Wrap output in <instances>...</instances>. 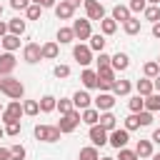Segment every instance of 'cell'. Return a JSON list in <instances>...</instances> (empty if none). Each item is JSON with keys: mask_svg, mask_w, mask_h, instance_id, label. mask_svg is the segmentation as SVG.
<instances>
[{"mask_svg": "<svg viewBox=\"0 0 160 160\" xmlns=\"http://www.w3.org/2000/svg\"><path fill=\"white\" fill-rule=\"evenodd\" d=\"M52 10H55V18H58V20H72V15H75V10H72L65 0L55 2V8H52Z\"/></svg>", "mask_w": 160, "mask_h": 160, "instance_id": "cell-17", "label": "cell"}, {"mask_svg": "<svg viewBox=\"0 0 160 160\" xmlns=\"http://www.w3.org/2000/svg\"><path fill=\"white\" fill-rule=\"evenodd\" d=\"M40 15H42V8L35 5V2H30L28 10H25V18H28V20H40Z\"/></svg>", "mask_w": 160, "mask_h": 160, "instance_id": "cell-39", "label": "cell"}, {"mask_svg": "<svg viewBox=\"0 0 160 160\" xmlns=\"http://www.w3.org/2000/svg\"><path fill=\"white\" fill-rule=\"evenodd\" d=\"M0 160H12L10 158V148H0Z\"/></svg>", "mask_w": 160, "mask_h": 160, "instance_id": "cell-50", "label": "cell"}, {"mask_svg": "<svg viewBox=\"0 0 160 160\" xmlns=\"http://www.w3.org/2000/svg\"><path fill=\"white\" fill-rule=\"evenodd\" d=\"M88 138H90V142H92L95 148H102V145H108V130H105V128H100V125H90V132H88Z\"/></svg>", "mask_w": 160, "mask_h": 160, "instance_id": "cell-12", "label": "cell"}, {"mask_svg": "<svg viewBox=\"0 0 160 160\" xmlns=\"http://www.w3.org/2000/svg\"><path fill=\"white\" fill-rule=\"evenodd\" d=\"M135 152H138L140 160H142V158H150V155H152V140H138V142H135Z\"/></svg>", "mask_w": 160, "mask_h": 160, "instance_id": "cell-27", "label": "cell"}, {"mask_svg": "<svg viewBox=\"0 0 160 160\" xmlns=\"http://www.w3.org/2000/svg\"><path fill=\"white\" fill-rule=\"evenodd\" d=\"M55 110H60V115L70 112V110H72V98H60L58 105H55Z\"/></svg>", "mask_w": 160, "mask_h": 160, "instance_id": "cell-41", "label": "cell"}, {"mask_svg": "<svg viewBox=\"0 0 160 160\" xmlns=\"http://www.w3.org/2000/svg\"><path fill=\"white\" fill-rule=\"evenodd\" d=\"M158 65H160V58H158Z\"/></svg>", "mask_w": 160, "mask_h": 160, "instance_id": "cell-62", "label": "cell"}, {"mask_svg": "<svg viewBox=\"0 0 160 160\" xmlns=\"http://www.w3.org/2000/svg\"><path fill=\"white\" fill-rule=\"evenodd\" d=\"M140 28H142V20H140V18H135V15H132L130 20H125V22H122L125 35H138V32H140Z\"/></svg>", "mask_w": 160, "mask_h": 160, "instance_id": "cell-24", "label": "cell"}, {"mask_svg": "<svg viewBox=\"0 0 160 160\" xmlns=\"http://www.w3.org/2000/svg\"><path fill=\"white\" fill-rule=\"evenodd\" d=\"M78 160H100V152H98L95 145H85V148H80Z\"/></svg>", "mask_w": 160, "mask_h": 160, "instance_id": "cell-30", "label": "cell"}, {"mask_svg": "<svg viewBox=\"0 0 160 160\" xmlns=\"http://www.w3.org/2000/svg\"><path fill=\"white\" fill-rule=\"evenodd\" d=\"M100 32H102V35H115V32H118V22H115L112 18H102V20H100Z\"/></svg>", "mask_w": 160, "mask_h": 160, "instance_id": "cell-31", "label": "cell"}, {"mask_svg": "<svg viewBox=\"0 0 160 160\" xmlns=\"http://www.w3.org/2000/svg\"><path fill=\"white\" fill-rule=\"evenodd\" d=\"M118 80V72L112 68H102L98 70V90L100 92H112V85Z\"/></svg>", "mask_w": 160, "mask_h": 160, "instance_id": "cell-4", "label": "cell"}, {"mask_svg": "<svg viewBox=\"0 0 160 160\" xmlns=\"http://www.w3.org/2000/svg\"><path fill=\"white\" fill-rule=\"evenodd\" d=\"M92 105H95L100 112H105V110H112V105H115V95H112V92H100V95L92 100Z\"/></svg>", "mask_w": 160, "mask_h": 160, "instance_id": "cell-15", "label": "cell"}, {"mask_svg": "<svg viewBox=\"0 0 160 160\" xmlns=\"http://www.w3.org/2000/svg\"><path fill=\"white\" fill-rule=\"evenodd\" d=\"M110 68H112L115 72H125V70L130 68V58H128L125 52H115V55H110Z\"/></svg>", "mask_w": 160, "mask_h": 160, "instance_id": "cell-13", "label": "cell"}, {"mask_svg": "<svg viewBox=\"0 0 160 160\" xmlns=\"http://www.w3.org/2000/svg\"><path fill=\"white\" fill-rule=\"evenodd\" d=\"M80 82H82L85 90H95V88H98V70L82 68V72H80Z\"/></svg>", "mask_w": 160, "mask_h": 160, "instance_id": "cell-14", "label": "cell"}, {"mask_svg": "<svg viewBox=\"0 0 160 160\" xmlns=\"http://www.w3.org/2000/svg\"><path fill=\"white\" fill-rule=\"evenodd\" d=\"M30 2H32V0H10V8H12V10H28Z\"/></svg>", "mask_w": 160, "mask_h": 160, "instance_id": "cell-48", "label": "cell"}, {"mask_svg": "<svg viewBox=\"0 0 160 160\" xmlns=\"http://www.w3.org/2000/svg\"><path fill=\"white\" fill-rule=\"evenodd\" d=\"M150 140H152L155 145H160V128H155V130H152V135H150Z\"/></svg>", "mask_w": 160, "mask_h": 160, "instance_id": "cell-51", "label": "cell"}, {"mask_svg": "<svg viewBox=\"0 0 160 160\" xmlns=\"http://www.w3.org/2000/svg\"><path fill=\"white\" fill-rule=\"evenodd\" d=\"M25 155H28L25 145H20V142L10 145V158H12V160H25Z\"/></svg>", "mask_w": 160, "mask_h": 160, "instance_id": "cell-38", "label": "cell"}, {"mask_svg": "<svg viewBox=\"0 0 160 160\" xmlns=\"http://www.w3.org/2000/svg\"><path fill=\"white\" fill-rule=\"evenodd\" d=\"M138 120H140V128H148V125H152L155 118H152L150 110H140V112H138Z\"/></svg>", "mask_w": 160, "mask_h": 160, "instance_id": "cell-44", "label": "cell"}, {"mask_svg": "<svg viewBox=\"0 0 160 160\" xmlns=\"http://www.w3.org/2000/svg\"><path fill=\"white\" fill-rule=\"evenodd\" d=\"M145 110L160 112V92H150V95L145 98Z\"/></svg>", "mask_w": 160, "mask_h": 160, "instance_id": "cell-34", "label": "cell"}, {"mask_svg": "<svg viewBox=\"0 0 160 160\" xmlns=\"http://www.w3.org/2000/svg\"><path fill=\"white\" fill-rule=\"evenodd\" d=\"M2 135H5V128H0V138H2Z\"/></svg>", "mask_w": 160, "mask_h": 160, "instance_id": "cell-59", "label": "cell"}, {"mask_svg": "<svg viewBox=\"0 0 160 160\" xmlns=\"http://www.w3.org/2000/svg\"><path fill=\"white\" fill-rule=\"evenodd\" d=\"M40 52H42V60H55V58L60 55V45H58L55 40L42 42V45H40Z\"/></svg>", "mask_w": 160, "mask_h": 160, "instance_id": "cell-18", "label": "cell"}, {"mask_svg": "<svg viewBox=\"0 0 160 160\" xmlns=\"http://www.w3.org/2000/svg\"><path fill=\"white\" fill-rule=\"evenodd\" d=\"M40 112V105H38V100H22V115H30V118H35Z\"/></svg>", "mask_w": 160, "mask_h": 160, "instance_id": "cell-36", "label": "cell"}, {"mask_svg": "<svg viewBox=\"0 0 160 160\" xmlns=\"http://www.w3.org/2000/svg\"><path fill=\"white\" fill-rule=\"evenodd\" d=\"M115 160H140V158H138V152H135V150L120 148V150H118V158H115Z\"/></svg>", "mask_w": 160, "mask_h": 160, "instance_id": "cell-45", "label": "cell"}, {"mask_svg": "<svg viewBox=\"0 0 160 160\" xmlns=\"http://www.w3.org/2000/svg\"><path fill=\"white\" fill-rule=\"evenodd\" d=\"M2 128H5V135H10V138H18V135H20V120H12V122H5Z\"/></svg>", "mask_w": 160, "mask_h": 160, "instance_id": "cell-42", "label": "cell"}, {"mask_svg": "<svg viewBox=\"0 0 160 160\" xmlns=\"http://www.w3.org/2000/svg\"><path fill=\"white\" fill-rule=\"evenodd\" d=\"M52 75L60 80V78H70V65H62V62H58L55 68H52Z\"/></svg>", "mask_w": 160, "mask_h": 160, "instance_id": "cell-43", "label": "cell"}, {"mask_svg": "<svg viewBox=\"0 0 160 160\" xmlns=\"http://www.w3.org/2000/svg\"><path fill=\"white\" fill-rule=\"evenodd\" d=\"M98 125H100V128H105V130L110 132V130H115V128H118V118H115L110 110H105V112H100V120H98Z\"/></svg>", "mask_w": 160, "mask_h": 160, "instance_id": "cell-21", "label": "cell"}, {"mask_svg": "<svg viewBox=\"0 0 160 160\" xmlns=\"http://www.w3.org/2000/svg\"><path fill=\"white\" fill-rule=\"evenodd\" d=\"M128 140H130V132H128L125 128H115V130H110V132H108V145H112L115 150L125 148V145H128Z\"/></svg>", "mask_w": 160, "mask_h": 160, "instance_id": "cell-7", "label": "cell"}, {"mask_svg": "<svg viewBox=\"0 0 160 160\" xmlns=\"http://www.w3.org/2000/svg\"><path fill=\"white\" fill-rule=\"evenodd\" d=\"M128 8H130V12H132V15H138V12H142V10L148 8V2H145V0H130V2H128Z\"/></svg>", "mask_w": 160, "mask_h": 160, "instance_id": "cell-47", "label": "cell"}, {"mask_svg": "<svg viewBox=\"0 0 160 160\" xmlns=\"http://www.w3.org/2000/svg\"><path fill=\"white\" fill-rule=\"evenodd\" d=\"M15 65H18L15 55H12V52H8V50H2V52H0V78H5V75H12Z\"/></svg>", "mask_w": 160, "mask_h": 160, "instance_id": "cell-11", "label": "cell"}, {"mask_svg": "<svg viewBox=\"0 0 160 160\" xmlns=\"http://www.w3.org/2000/svg\"><path fill=\"white\" fill-rule=\"evenodd\" d=\"M2 35H8V22H5V20H0V38H2Z\"/></svg>", "mask_w": 160, "mask_h": 160, "instance_id": "cell-55", "label": "cell"}, {"mask_svg": "<svg viewBox=\"0 0 160 160\" xmlns=\"http://www.w3.org/2000/svg\"><path fill=\"white\" fill-rule=\"evenodd\" d=\"M148 5H160V0H145Z\"/></svg>", "mask_w": 160, "mask_h": 160, "instance_id": "cell-56", "label": "cell"}, {"mask_svg": "<svg viewBox=\"0 0 160 160\" xmlns=\"http://www.w3.org/2000/svg\"><path fill=\"white\" fill-rule=\"evenodd\" d=\"M75 40V32L72 28H58V45H68Z\"/></svg>", "mask_w": 160, "mask_h": 160, "instance_id": "cell-32", "label": "cell"}, {"mask_svg": "<svg viewBox=\"0 0 160 160\" xmlns=\"http://www.w3.org/2000/svg\"><path fill=\"white\" fill-rule=\"evenodd\" d=\"M72 32H75V40H88L90 35H92V25H90V20L88 18H80V20H72Z\"/></svg>", "mask_w": 160, "mask_h": 160, "instance_id": "cell-6", "label": "cell"}, {"mask_svg": "<svg viewBox=\"0 0 160 160\" xmlns=\"http://www.w3.org/2000/svg\"><path fill=\"white\" fill-rule=\"evenodd\" d=\"M82 8H85V18L92 22V20H102L105 18V8H102V2L100 0H82Z\"/></svg>", "mask_w": 160, "mask_h": 160, "instance_id": "cell-5", "label": "cell"}, {"mask_svg": "<svg viewBox=\"0 0 160 160\" xmlns=\"http://www.w3.org/2000/svg\"><path fill=\"white\" fill-rule=\"evenodd\" d=\"M0 112H2V105H0Z\"/></svg>", "mask_w": 160, "mask_h": 160, "instance_id": "cell-61", "label": "cell"}, {"mask_svg": "<svg viewBox=\"0 0 160 160\" xmlns=\"http://www.w3.org/2000/svg\"><path fill=\"white\" fill-rule=\"evenodd\" d=\"M0 48H2V50H8V52H15V50L20 48V38H18V35H12V32H8V35H2V38H0Z\"/></svg>", "mask_w": 160, "mask_h": 160, "instance_id": "cell-19", "label": "cell"}, {"mask_svg": "<svg viewBox=\"0 0 160 160\" xmlns=\"http://www.w3.org/2000/svg\"><path fill=\"white\" fill-rule=\"evenodd\" d=\"M155 75H160V65H158V60H148L145 65H142V78H155Z\"/></svg>", "mask_w": 160, "mask_h": 160, "instance_id": "cell-33", "label": "cell"}, {"mask_svg": "<svg viewBox=\"0 0 160 160\" xmlns=\"http://www.w3.org/2000/svg\"><path fill=\"white\" fill-rule=\"evenodd\" d=\"M95 65H98V70H102V68H110V55L102 50V52H98V58H95Z\"/></svg>", "mask_w": 160, "mask_h": 160, "instance_id": "cell-46", "label": "cell"}, {"mask_svg": "<svg viewBox=\"0 0 160 160\" xmlns=\"http://www.w3.org/2000/svg\"><path fill=\"white\" fill-rule=\"evenodd\" d=\"M152 90H155V92H160V75H155V78H152Z\"/></svg>", "mask_w": 160, "mask_h": 160, "instance_id": "cell-54", "label": "cell"}, {"mask_svg": "<svg viewBox=\"0 0 160 160\" xmlns=\"http://www.w3.org/2000/svg\"><path fill=\"white\" fill-rule=\"evenodd\" d=\"M110 18H112L115 22H125V20H130V18H132V12H130V8H128V5H115Z\"/></svg>", "mask_w": 160, "mask_h": 160, "instance_id": "cell-22", "label": "cell"}, {"mask_svg": "<svg viewBox=\"0 0 160 160\" xmlns=\"http://www.w3.org/2000/svg\"><path fill=\"white\" fill-rule=\"evenodd\" d=\"M128 132H132V130H138L140 128V120H138V112H130L128 118H125V125H122Z\"/></svg>", "mask_w": 160, "mask_h": 160, "instance_id": "cell-40", "label": "cell"}, {"mask_svg": "<svg viewBox=\"0 0 160 160\" xmlns=\"http://www.w3.org/2000/svg\"><path fill=\"white\" fill-rule=\"evenodd\" d=\"M32 135H35V140H40V142H58L62 132H60L58 125H35V128H32Z\"/></svg>", "mask_w": 160, "mask_h": 160, "instance_id": "cell-2", "label": "cell"}, {"mask_svg": "<svg viewBox=\"0 0 160 160\" xmlns=\"http://www.w3.org/2000/svg\"><path fill=\"white\" fill-rule=\"evenodd\" d=\"M100 160H115V158H110V155H105V158H100Z\"/></svg>", "mask_w": 160, "mask_h": 160, "instance_id": "cell-58", "label": "cell"}, {"mask_svg": "<svg viewBox=\"0 0 160 160\" xmlns=\"http://www.w3.org/2000/svg\"><path fill=\"white\" fill-rule=\"evenodd\" d=\"M25 30H28V22L22 20V18H12L10 22H8V32H12V35H25Z\"/></svg>", "mask_w": 160, "mask_h": 160, "instance_id": "cell-23", "label": "cell"}, {"mask_svg": "<svg viewBox=\"0 0 160 160\" xmlns=\"http://www.w3.org/2000/svg\"><path fill=\"white\" fill-rule=\"evenodd\" d=\"M0 118H2V125H5V122H12V120H20V118H22V102H20V100H12L8 108H2Z\"/></svg>", "mask_w": 160, "mask_h": 160, "instance_id": "cell-9", "label": "cell"}, {"mask_svg": "<svg viewBox=\"0 0 160 160\" xmlns=\"http://www.w3.org/2000/svg\"><path fill=\"white\" fill-rule=\"evenodd\" d=\"M90 105H92V98H90L88 90H78V92L72 95V108H75V110H85V108H90Z\"/></svg>", "mask_w": 160, "mask_h": 160, "instance_id": "cell-16", "label": "cell"}, {"mask_svg": "<svg viewBox=\"0 0 160 160\" xmlns=\"http://www.w3.org/2000/svg\"><path fill=\"white\" fill-rule=\"evenodd\" d=\"M128 108H130V112H140V110H145V98H142V95H132V98L128 100Z\"/></svg>", "mask_w": 160, "mask_h": 160, "instance_id": "cell-35", "label": "cell"}, {"mask_svg": "<svg viewBox=\"0 0 160 160\" xmlns=\"http://www.w3.org/2000/svg\"><path fill=\"white\" fill-rule=\"evenodd\" d=\"M135 90H138V95H142V98H148L150 92H155L150 78H140V80H135Z\"/></svg>", "mask_w": 160, "mask_h": 160, "instance_id": "cell-26", "label": "cell"}, {"mask_svg": "<svg viewBox=\"0 0 160 160\" xmlns=\"http://www.w3.org/2000/svg\"><path fill=\"white\" fill-rule=\"evenodd\" d=\"M0 15H2V2H0Z\"/></svg>", "mask_w": 160, "mask_h": 160, "instance_id": "cell-60", "label": "cell"}, {"mask_svg": "<svg viewBox=\"0 0 160 160\" xmlns=\"http://www.w3.org/2000/svg\"><path fill=\"white\" fill-rule=\"evenodd\" d=\"M150 158H152V160H160V152H152Z\"/></svg>", "mask_w": 160, "mask_h": 160, "instance_id": "cell-57", "label": "cell"}, {"mask_svg": "<svg viewBox=\"0 0 160 160\" xmlns=\"http://www.w3.org/2000/svg\"><path fill=\"white\" fill-rule=\"evenodd\" d=\"M130 90H132V82L130 80H115V85H112V95L118 98V95H130Z\"/></svg>", "mask_w": 160, "mask_h": 160, "instance_id": "cell-28", "label": "cell"}, {"mask_svg": "<svg viewBox=\"0 0 160 160\" xmlns=\"http://www.w3.org/2000/svg\"><path fill=\"white\" fill-rule=\"evenodd\" d=\"M142 18H145L148 22H158V20H160V8H158V5H148V8L142 10Z\"/></svg>", "mask_w": 160, "mask_h": 160, "instance_id": "cell-37", "label": "cell"}, {"mask_svg": "<svg viewBox=\"0 0 160 160\" xmlns=\"http://www.w3.org/2000/svg\"><path fill=\"white\" fill-rule=\"evenodd\" d=\"M80 120H82L85 125H98V120H100V110L90 105V108L80 110Z\"/></svg>", "mask_w": 160, "mask_h": 160, "instance_id": "cell-20", "label": "cell"}, {"mask_svg": "<svg viewBox=\"0 0 160 160\" xmlns=\"http://www.w3.org/2000/svg\"><path fill=\"white\" fill-rule=\"evenodd\" d=\"M0 92H2L5 98H10V100H20V98L25 95V85H22L18 78L5 75V78H0Z\"/></svg>", "mask_w": 160, "mask_h": 160, "instance_id": "cell-1", "label": "cell"}, {"mask_svg": "<svg viewBox=\"0 0 160 160\" xmlns=\"http://www.w3.org/2000/svg\"><path fill=\"white\" fill-rule=\"evenodd\" d=\"M65 2H68V5H70V8H72V10H78V8H80V5H82V0H65Z\"/></svg>", "mask_w": 160, "mask_h": 160, "instance_id": "cell-53", "label": "cell"}, {"mask_svg": "<svg viewBox=\"0 0 160 160\" xmlns=\"http://www.w3.org/2000/svg\"><path fill=\"white\" fill-rule=\"evenodd\" d=\"M82 120H80V110H70V112H65V115H60V120H58V128H60V132L62 135H68V132H75V128L80 125Z\"/></svg>", "mask_w": 160, "mask_h": 160, "instance_id": "cell-3", "label": "cell"}, {"mask_svg": "<svg viewBox=\"0 0 160 160\" xmlns=\"http://www.w3.org/2000/svg\"><path fill=\"white\" fill-rule=\"evenodd\" d=\"M72 58L78 60V65H82V68H88L95 58H92V50L85 45V42H78L75 48H72Z\"/></svg>", "mask_w": 160, "mask_h": 160, "instance_id": "cell-8", "label": "cell"}, {"mask_svg": "<svg viewBox=\"0 0 160 160\" xmlns=\"http://www.w3.org/2000/svg\"><path fill=\"white\" fill-rule=\"evenodd\" d=\"M152 38H158V40H160V20H158V22H152Z\"/></svg>", "mask_w": 160, "mask_h": 160, "instance_id": "cell-52", "label": "cell"}, {"mask_svg": "<svg viewBox=\"0 0 160 160\" xmlns=\"http://www.w3.org/2000/svg\"><path fill=\"white\" fill-rule=\"evenodd\" d=\"M88 40H90V42H88V48H90L92 52H102V50H105V42H108V40H105V35H102V32L90 35Z\"/></svg>", "mask_w": 160, "mask_h": 160, "instance_id": "cell-25", "label": "cell"}, {"mask_svg": "<svg viewBox=\"0 0 160 160\" xmlns=\"http://www.w3.org/2000/svg\"><path fill=\"white\" fill-rule=\"evenodd\" d=\"M32 2H35V5H40V8L45 10V8H55V2H58V0H32Z\"/></svg>", "mask_w": 160, "mask_h": 160, "instance_id": "cell-49", "label": "cell"}, {"mask_svg": "<svg viewBox=\"0 0 160 160\" xmlns=\"http://www.w3.org/2000/svg\"><path fill=\"white\" fill-rule=\"evenodd\" d=\"M38 105H40V112H52L55 105H58V98H55V95H42V98L38 100Z\"/></svg>", "mask_w": 160, "mask_h": 160, "instance_id": "cell-29", "label": "cell"}, {"mask_svg": "<svg viewBox=\"0 0 160 160\" xmlns=\"http://www.w3.org/2000/svg\"><path fill=\"white\" fill-rule=\"evenodd\" d=\"M22 60H25L28 65H35V62H40V60H42L40 45H38V42H28V45L22 48Z\"/></svg>", "mask_w": 160, "mask_h": 160, "instance_id": "cell-10", "label": "cell"}]
</instances>
